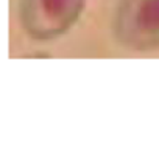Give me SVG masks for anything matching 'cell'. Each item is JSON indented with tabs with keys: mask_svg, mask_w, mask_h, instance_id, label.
I'll use <instances>...</instances> for the list:
<instances>
[{
	"mask_svg": "<svg viewBox=\"0 0 159 159\" xmlns=\"http://www.w3.org/2000/svg\"><path fill=\"white\" fill-rule=\"evenodd\" d=\"M112 33L129 50H159V0H119Z\"/></svg>",
	"mask_w": 159,
	"mask_h": 159,
	"instance_id": "obj_1",
	"label": "cell"
},
{
	"mask_svg": "<svg viewBox=\"0 0 159 159\" xmlns=\"http://www.w3.org/2000/svg\"><path fill=\"white\" fill-rule=\"evenodd\" d=\"M84 5L86 0H19V19L30 38L50 41L76 24Z\"/></svg>",
	"mask_w": 159,
	"mask_h": 159,
	"instance_id": "obj_2",
	"label": "cell"
}]
</instances>
